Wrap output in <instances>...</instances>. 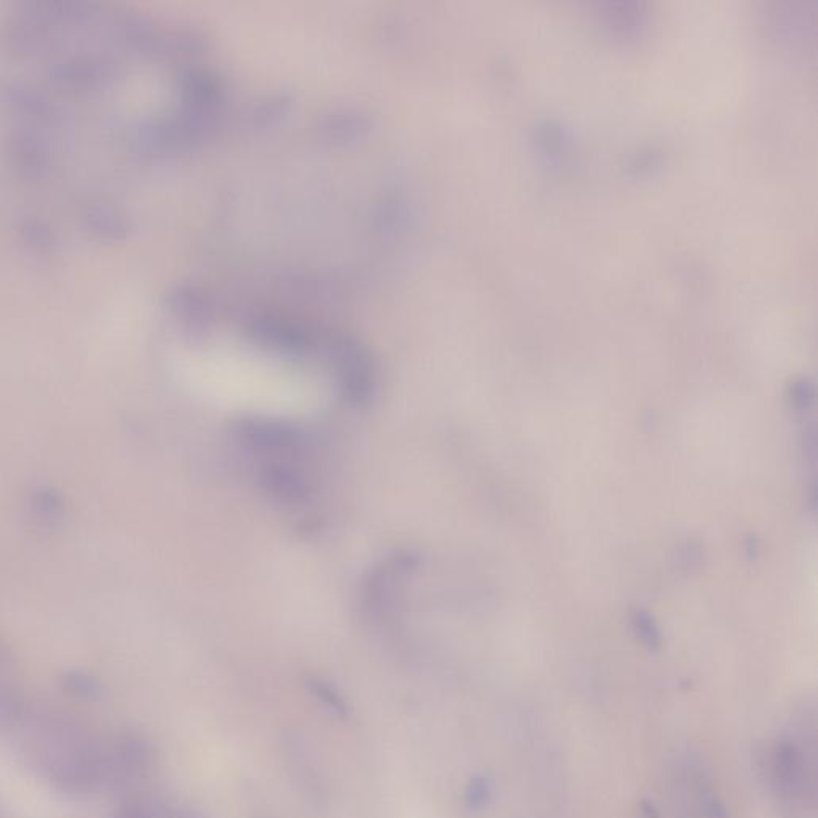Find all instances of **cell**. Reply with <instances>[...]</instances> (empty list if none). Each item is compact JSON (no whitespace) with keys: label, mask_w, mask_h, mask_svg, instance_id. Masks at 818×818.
Masks as SVG:
<instances>
[{"label":"cell","mask_w":818,"mask_h":818,"mask_svg":"<svg viewBox=\"0 0 818 818\" xmlns=\"http://www.w3.org/2000/svg\"><path fill=\"white\" fill-rule=\"evenodd\" d=\"M488 793L489 788L486 780L477 777V779H473L472 782H470L467 793H465V798H467V803H469L470 807H480L485 804Z\"/></svg>","instance_id":"9"},{"label":"cell","mask_w":818,"mask_h":818,"mask_svg":"<svg viewBox=\"0 0 818 818\" xmlns=\"http://www.w3.org/2000/svg\"><path fill=\"white\" fill-rule=\"evenodd\" d=\"M112 818H159L152 814L146 806L138 803H130L120 807L119 811Z\"/></svg>","instance_id":"10"},{"label":"cell","mask_w":818,"mask_h":818,"mask_svg":"<svg viewBox=\"0 0 818 818\" xmlns=\"http://www.w3.org/2000/svg\"><path fill=\"white\" fill-rule=\"evenodd\" d=\"M416 568V558L411 553L400 552L378 564L366 576L362 587V611L373 624L390 619L397 609L400 585Z\"/></svg>","instance_id":"1"},{"label":"cell","mask_w":818,"mask_h":818,"mask_svg":"<svg viewBox=\"0 0 818 818\" xmlns=\"http://www.w3.org/2000/svg\"><path fill=\"white\" fill-rule=\"evenodd\" d=\"M537 146L552 159H561L569 149V135L556 120H542L536 128Z\"/></svg>","instance_id":"7"},{"label":"cell","mask_w":818,"mask_h":818,"mask_svg":"<svg viewBox=\"0 0 818 818\" xmlns=\"http://www.w3.org/2000/svg\"><path fill=\"white\" fill-rule=\"evenodd\" d=\"M656 157L657 154H654L652 151L640 152V154H636L635 157H633L630 165H632V168H635V170H649V168L656 163Z\"/></svg>","instance_id":"11"},{"label":"cell","mask_w":818,"mask_h":818,"mask_svg":"<svg viewBox=\"0 0 818 818\" xmlns=\"http://www.w3.org/2000/svg\"><path fill=\"white\" fill-rule=\"evenodd\" d=\"M114 764L127 774H143L154 761V748L143 735L125 734L114 748Z\"/></svg>","instance_id":"5"},{"label":"cell","mask_w":818,"mask_h":818,"mask_svg":"<svg viewBox=\"0 0 818 818\" xmlns=\"http://www.w3.org/2000/svg\"><path fill=\"white\" fill-rule=\"evenodd\" d=\"M259 478L264 491L280 504H302L309 497L306 477L288 461H267Z\"/></svg>","instance_id":"4"},{"label":"cell","mask_w":818,"mask_h":818,"mask_svg":"<svg viewBox=\"0 0 818 818\" xmlns=\"http://www.w3.org/2000/svg\"><path fill=\"white\" fill-rule=\"evenodd\" d=\"M606 28L622 37H632L643 28L646 13L638 2H608L601 8Z\"/></svg>","instance_id":"6"},{"label":"cell","mask_w":818,"mask_h":818,"mask_svg":"<svg viewBox=\"0 0 818 818\" xmlns=\"http://www.w3.org/2000/svg\"><path fill=\"white\" fill-rule=\"evenodd\" d=\"M339 386L347 402L366 405L374 392V370L370 355L352 341H338L333 349Z\"/></svg>","instance_id":"2"},{"label":"cell","mask_w":818,"mask_h":818,"mask_svg":"<svg viewBox=\"0 0 818 818\" xmlns=\"http://www.w3.org/2000/svg\"><path fill=\"white\" fill-rule=\"evenodd\" d=\"M239 433L251 451L261 456H277L271 461H285V454L293 456L302 445L298 430L274 419H247L240 424Z\"/></svg>","instance_id":"3"},{"label":"cell","mask_w":818,"mask_h":818,"mask_svg":"<svg viewBox=\"0 0 818 818\" xmlns=\"http://www.w3.org/2000/svg\"><path fill=\"white\" fill-rule=\"evenodd\" d=\"M306 686L310 694L314 695L315 699L322 703L323 707L330 711L331 715L339 719L349 718L350 707L346 697L330 681L322 680L317 676H310L309 680L306 681Z\"/></svg>","instance_id":"8"}]
</instances>
